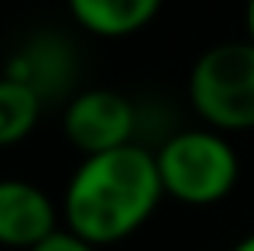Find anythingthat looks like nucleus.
<instances>
[{
	"label": "nucleus",
	"mask_w": 254,
	"mask_h": 251,
	"mask_svg": "<svg viewBox=\"0 0 254 251\" xmlns=\"http://www.w3.org/2000/svg\"><path fill=\"white\" fill-rule=\"evenodd\" d=\"M165 196L158 159L141 145H121L86 155L65 189V224L72 234L96 245H114L134 234Z\"/></svg>",
	"instance_id": "obj_1"
},
{
	"label": "nucleus",
	"mask_w": 254,
	"mask_h": 251,
	"mask_svg": "<svg viewBox=\"0 0 254 251\" xmlns=\"http://www.w3.org/2000/svg\"><path fill=\"white\" fill-rule=\"evenodd\" d=\"M155 159L165 193L186 207L220 203L237 182V155L216 131H179Z\"/></svg>",
	"instance_id": "obj_2"
},
{
	"label": "nucleus",
	"mask_w": 254,
	"mask_h": 251,
	"mask_svg": "<svg viewBox=\"0 0 254 251\" xmlns=\"http://www.w3.org/2000/svg\"><path fill=\"white\" fill-rule=\"evenodd\" d=\"M189 100L216 131L254 127V45L223 42L203 52L189 76Z\"/></svg>",
	"instance_id": "obj_3"
},
{
	"label": "nucleus",
	"mask_w": 254,
	"mask_h": 251,
	"mask_svg": "<svg viewBox=\"0 0 254 251\" xmlns=\"http://www.w3.org/2000/svg\"><path fill=\"white\" fill-rule=\"evenodd\" d=\"M62 127H65V138L83 155H100V152L130 145L134 107L117 89H86L65 107Z\"/></svg>",
	"instance_id": "obj_4"
},
{
	"label": "nucleus",
	"mask_w": 254,
	"mask_h": 251,
	"mask_svg": "<svg viewBox=\"0 0 254 251\" xmlns=\"http://www.w3.org/2000/svg\"><path fill=\"white\" fill-rule=\"evenodd\" d=\"M55 234V203L24 179H0V245L31 251Z\"/></svg>",
	"instance_id": "obj_5"
},
{
	"label": "nucleus",
	"mask_w": 254,
	"mask_h": 251,
	"mask_svg": "<svg viewBox=\"0 0 254 251\" xmlns=\"http://www.w3.org/2000/svg\"><path fill=\"white\" fill-rule=\"evenodd\" d=\"M158 7L162 0H69L76 24L96 38H127L141 31Z\"/></svg>",
	"instance_id": "obj_6"
},
{
	"label": "nucleus",
	"mask_w": 254,
	"mask_h": 251,
	"mask_svg": "<svg viewBox=\"0 0 254 251\" xmlns=\"http://www.w3.org/2000/svg\"><path fill=\"white\" fill-rule=\"evenodd\" d=\"M42 117V93L17 76H0V148L24 141Z\"/></svg>",
	"instance_id": "obj_7"
},
{
	"label": "nucleus",
	"mask_w": 254,
	"mask_h": 251,
	"mask_svg": "<svg viewBox=\"0 0 254 251\" xmlns=\"http://www.w3.org/2000/svg\"><path fill=\"white\" fill-rule=\"evenodd\" d=\"M31 251H96L89 241H83L79 234L72 231H55L52 238H45L42 245H35Z\"/></svg>",
	"instance_id": "obj_8"
},
{
	"label": "nucleus",
	"mask_w": 254,
	"mask_h": 251,
	"mask_svg": "<svg viewBox=\"0 0 254 251\" xmlns=\"http://www.w3.org/2000/svg\"><path fill=\"white\" fill-rule=\"evenodd\" d=\"M248 42L254 45V0H248Z\"/></svg>",
	"instance_id": "obj_9"
},
{
	"label": "nucleus",
	"mask_w": 254,
	"mask_h": 251,
	"mask_svg": "<svg viewBox=\"0 0 254 251\" xmlns=\"http://www.w3.org/2000/svg\"><path fill=\"white\" fill-rule=\"evenodd\" d=\"M234 251H254V234H248L241 245H234Z\"/></svg>",
	"instance_id": "obj_10"
}]
</instances>
